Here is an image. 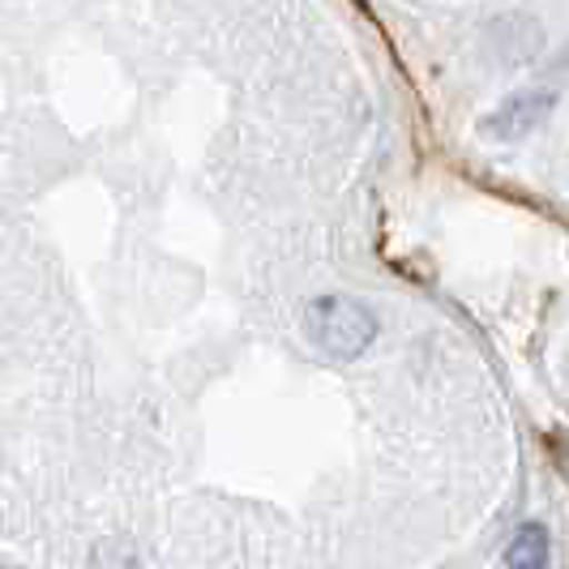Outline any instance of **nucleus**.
Returning a JSON list of instances; mask_svg holds the SVG:
<instances>
[{"instance_id":"7ed1b4c3","label":"nucleus","mask_w":569,"mask_h":569,"mask_svg":"<svg viewBox=\"0 0 569 569\" xmlns=\"http://www.w3.org/2000/svg\"><path fill=\"white\" fill-rule=\"evenodd\" d=\"M506 566L510 569H543L548 566V536L543 527H518L513 540L506 543Z\"/></svg>"},{"instance_id":"f257e3e1","label":"nucleus","mask_w":569,"mask_h":569,"mask_svg":"<svg viewBox=\"0 0 569 569\" xmlns=\"http://www.w3.org/2000/svg\"><path fill=\"white\" fill-rule=\"evenodd\" d=\"M305 330L309 339L335 356V360H356L372 339H377V317L347 296H317L305 305Z\"/></svg>"},{"instance_id":"f03ea898","label":"nucleus","mask_w":569,"mask_h":569,"mask_svg":"<svg viewBox=\"0 0 569 569\" xmlns=\"http://www.w3.org/2000/svg\"><path fill=\"white\" fill-rule=\"evenodd\" d=\"M552 103H557V94H552V90H518V94H510L497 112L485 116L480 133L492 138V142H518V138H527L536 124L548 120Z\"/></svg>"}]
</instances>
